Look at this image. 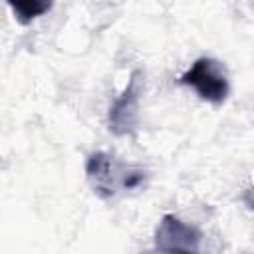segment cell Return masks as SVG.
Instances as JSON below:
<instances>
[{
	"label": "cell",
	"mask_w": 254,
	"mask_h": 254,
	"mask_svg": "<svg viewBox=\"0 0 254 254\" xmlns=\"http://www.w3.org/2000/svg\"><path fill=\"white\" fill-rule=\"evenodd\" d=\"M181 83L190 85L198 97L210 103H222L228 97L230 83L224 65L212 58H198L181 77Z\"/></svg>",
	"instance_id": "obj_1"
},
{
	"label": "cell",
	"mask_w": 254,
	"mask_h": 254,
	"mask_svg": "<svg viewBox=\"0 0 254 254\" xmlns=\"http://www.w3.org/2000/svg\"><path fill=\"white\" fill-rule=\"evenodd\" d=\"M202 234L196 226L165 214L155 230V248L161 254H200Z\"/></svg>",
	"instance_id": "obj_2"
},
{
	"label": "cell",
	"mask_w": 254,
	"mask_h": 254,
	"mask_svg": "<svg viewBox=\"0 0 254 254\" xmlns=\"http://www.w3.org/2000/svg\"><path fill=\"white\" fill-rule=\"evenodd\" d=\"M143 87H145V75L141 69H135L131 73L123 93L115 99V103L111 105L109 115H107L109 129L115 135H129L135 131L137 119H139V101H141Z\"/></svg>",
	"instance_id": "obj_3"
},
{
	"label": "cell",
	"mask_w": 254,
	"mask_h": 254,
	"mask_svg": "<svg viewBox=\"0 0 254 254\" xmlns=\"http://www.w3.org/2000/svg\"><path fill=\"white\" fill-rule=\"evenodd\" d=\"M85 173H87V179L97 196H101V198L115 196L117 187L121 185L119 175H123V171H119L117 163L113 161V157L109 153H103V151L91 153L85 163Z\"/></svg>",
	"instance_id": "obj_4"
},
{
	"label": "cell",
	"mask_w": 254,
	"mask_h": 254,
	"mask_svg": "<svg viewBox=\"0 0 254 254\" xmlns=\"http://www.w3.org/2000/svg\"><path fill=\"white\" fill-rule=\"evenodd\" d=\"M14 12V18L20 24H30L44 12L52 8V2H42V0H24V2H10L8 4Z\"/></svg>",
	"instance_id": "obj_5"
}]
</instances>
